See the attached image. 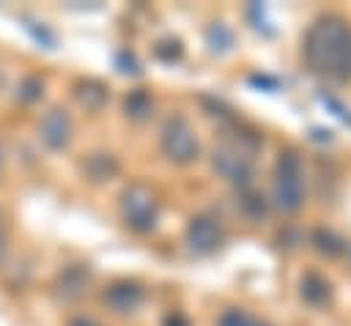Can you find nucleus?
<instances>
[{"mask_svg": "<svg viewBox=\"0 0 351 326\" xmlns=\"http://www.w3.org/2000/svg\"><path fill=\"white\" fill-rule=\"evenodd\" d=\"M154 55L159 58V60H178L181 55H184V47H181V41L178 38H162L156 47H154Z\"/></svg>", "mask_w": 351, "mask_h": 326, "instance_id": "obj_17", "label": "nucleus"}, {"mask_svg": "<svg viewBox=\"0 0 351 326\" xmlns=\"http://www.w3.org/2000/svg\"><path fill=\"white\" fill-rule=\"evenodd\" d=\"M304 63L326 82H351V22L340 14L318 16L302 41Z\"/></svg>", "mask_w": 351, "mask_h": 326, "instance_id": "obj_1", "label": "nucleus"}, {"mask_svg": "<svg viewBox=\"0 0 351 326\" xmlns=\"http://www.w3.org/2000/svg\"><path fill=\"white\" fill-rule=\"evenodd\" d=\"M123 112L129 121L134 123H145L151 115H154V96L145 90V88H134L126 93L123 99Z\"/></svg>", "mask_w": 351, "mask_h": 326, "instance_id": "obj_10", "label": "nucleus"}, {"mask_svg": "<svg viewBox=\"0 0 351 326\" xmlns=\"http://www.w3.org/2000/svg\"><path fill=\"white\" fill-rule=\"evenodd\" d=\"M66 326H104V323H99V321L90 318V315H71V318L66 321Z\"/></svg>", "mask_w": 351, "mask_h": 326, "instance_id": "obj_20", "label": "nucleus"}, {"mask_svg": "<svg viewBox=\"0 0 351 326\" xmlns=\"http://www.w3.org/2000/svg\"><path fill=\"white\" fill-rule=\"evenodd\" d=\"M184 238H186V247L195 255H214L222 247V241H225V230H222V225L214 216L200 214V216L189 219Z\"/></svg>", "mask_w": 351, "mask_h": 326, "instance_id": "obj_5", "label": "nucleus"}, {"mask_svg": "<svg viewBox=\"0 0 351 326\" xmlns=\"http://www.w3.org/2000/svg\"><path fill=\"white\" fill-rule=\"evenodd\" d=\"M271 205L293 216L304 205V162L296 148H282L271 173Z\"/></svg>", "mask_w": 351, "mask_h": 326, "instance_id": "obj_2", "label": "nucleus"}, {"mask_svg": "<svg viewBox=\"0 0 351 326\" xmlns=\"http://www.w3.org/2000/svg\"><path fill=\"white\" fill-rule=\"evenodd\" d=\"M310 244H313V249H315V252H321V255H324V258H329V260H335V258L346 255V249H348L346 238H343V236H337V233H335V230H329V227H315V230L310 233Z\"/></svg>", "mask_w": 351, "mask_h": 326, "instance_id": "obj_11", "label": "nucleus"}, {"mask_svg": "<svg viewBox=\"0 0 351 326\" xmlns=\"http://www.w3.org/2000/svg\"><path fill=\"white\" fill-rule=\"evenodd\" d=\"M159 148L173 164H192L200 156V142L186 115L176 112L165 121L159 131Z\"/></svg>", "mask_w": 351, "mask_h": 326, "instance_id": "obj_4", "label": "nucleus"}, {"mask_svg": "<svg viewBox=\"0 0 351 326\" xmlns=\"http://www.w3.org/2000/svg\"><path fill=\"white\" fill-rule=\"evenodd\" d=\"M118 211H121L123 225L132 233L143 236V233H151L159 225V200H156V192L145 184H129L121 192Z\"/></svg>", "mask_w": 351, "mask_h": 326, "instance_id": "obj_3", "label": "nucleus"}, {"mask_svg": "<svg viewBox=\"0 0 351 326\" xmlns=\"http://www.w3.org/2000/svg\"><path fill=\"white\" fill-rule=\"evenodd\" d=\"M71 137H74V121H71V115H69L66 110L52 107V110H47V112L41 115V121H38V140H41L49 151H63V148H69Z\"/></svg>", "mask_w": 351, "mask_h": 326, "instance_id": "obj_7", "label": "nucleus"}, {"mask_svg": "<svg viewBox=\"0 0 351 326\" xmlns=\"http://www.w3.org/2000/svg\"><path fill=\"white\" fill-rule=\"evenodd\" d=\"M41 93H44V82H41L38 77H25V82H22V96H25V101H36Z\"/></svg>", "mask_w": 351, "mask_h": 326, "instance_id": "obj_18", "label": "nucleus"}, {"mask_svg": "<svg viewBox=\"0 0 351 326\" xmlns=\"http://www.w3.org/2000/svg\"><path fill=\"white\" fill-rule=\"evenodd\" d=\"M82 170H85V175H88L90 181L101 184V181H110L112 175H118L121 164H118V159H115L112 153H90V156L85 159Z\"/></svg>", "mask_w": 351, "mask_h": 326, "instance_id": "obj_12", "label": "nucleus"}, {"mask_svg": "<svg viewBox=\"0 0 351 326\" xmlns=\"http://www.w3.org/2000/svg\"><path fill=\"white\" fill-rule=\"evenodd\" d=\"M143 301H145V290L134 279H112L101 290V304L115 315H132L143 307Z\"/></svg>", "mask_w": 351, "mask_h": 326, "instance_id": "obj_6", "label": "nucleus"}, {"mask_svg": "<svg viewBox=\"0 0 351 326\" xmlns=\"http://www.w3.org/2000/svg\"><path fill=\"white\" fill-rule=\"evenodd\" d=\"M88 282H90V271L85 266H69L60 271L58 277V293L71 301V299H80L85 290H88Z\"/></svg>", "mask_w": 351, "mask_h": 326, "instance_id": "obj_9", "label": "nucleus"}, {"mask_svg": "<svg viewBox=\"0 0 351 326\" xmlns=\"http://www.w3.org/2000/svg\"><path fill=\"white\" fill-rule=\"evenodd\" d=\"M239 205H241V208H244V214H247V216H252V219H261V216H266V211H269L266 197H263L261 192H255L252 186L239 189Z\"/></svg>", "mask_w": 351, "mask_h": 326, "instance_id": "obj_14", "label": "nucleus"}, {"mask_svg": "<svg viewBox=\"0 0 351 326\" xmlns=\"http://www.w3.org/2000/svg\"><path fill=\"white\" fill-rule=\"evenodd\" d=\"M299 296H302L304 304L321 310V307H329V304H332L335 288H332V282H329L321 271H313V268H310V271H304L302 279H299Z\"/></svg>", "mask_w": 351, "mask_h": 326, "instance_id": "obj_8", "label": "nucleus"}, {"mask_svg": "<svg viewBox=\"0 0 351 326\" xmlns=\"http://www.w3.org/2000/svg\"><path fill=\"white\" fill-rule=\"evenodd\" d=\"M162 326H192V321L184 315V312H178V310H173V312H167L165 315V321H162Z\"/></svg>", "mask_w": 351, "mask_h": 326, "instance_id": "obj_19", "label": "nucleus"}, {"mask_svg": "<svg viewBox=\"0 0 351 326\" xmlns=\"http://www.w3.org/2000/svg\"><path fill=\"white\" fill-rule=\"evenodd\" d=\"M5 252H8V233H5V222H3V216H0V263H3Z\"/></svg>", "mask_w": 351, "mask_h": 326, "instance_id": "obj_21", "label": "nucleus"}, {"mask_svg": "<svg viewBox=\"0 0 351 326\" xmlns=\"http://www.w3.org/2000/svg\"><path fill=\"white\" fill-rule=\"evenodd\" d=\"M74 96H77V101H80L85 110H101V104L107 101L110 90H107V85L99 82V79H82V82H77Z\"/></svg>", "mask_w": 351, "mask_h": 326, "instance_id": "obj_13", "label": "nucleus"}, {"mask_svg": "<svg viewBox=\"0 0 351 326\" xmlns=\"http://www.w3.org/2000/svg\"><path fill=\"white\" fill-rule=\"evenodd\" d=\"M217 326H271V323H266L263 318H258V315H252V312H247L241 307H230V310H225L219 315Z\"/></svg>", "mask_w": 351, "mask_h": 326, "instance_id": "obj_15", "label": "nucleus"}, {"mask_svg": "<svg viewBox=\"0 0 351 326\" xmlns=\"http://www.w3.org/2000/svg\"><path fill=\"white\" fill-rule=\"evenodd\" d=\"M206 41L211 47V52H228L233 47V30L225 25V22H214L208 30H206Z\"/></svg>", "mask_w": 351, "mask_h": 326, "instance_id": "obj_16", "label": "nucleus"}]
</instances>
